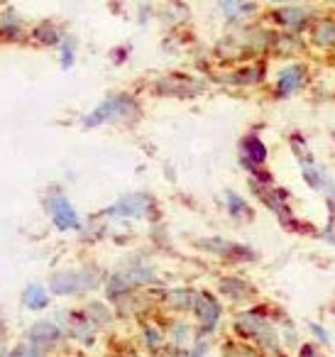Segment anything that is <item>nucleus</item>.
I'll return each mask as SVG.
<instances>
[{
  "label": "nucleus",
  "mask_w": 335,
  "mask_h": 357,
  "mask_svg": "<svg viewBox=\"0 0 335 357\" xmlns=\"http://www.w3.org/2000/svg\"><path fill=\"white\" fill-rule=\"evenodd\" d=\"M311 328H313V331H315V335H318L320 337V340H328V337H325V333H323V328H320V326H311Z\"/></svg>",
  "instance_id": "1a4fd4ad"
},
{
  "label": "nucleus",
  "mask_w": 335,
  "mask_h": 357,
  "mask_svg": "<svg viewBox=\"0 0 335 357\" xmlns=\"http://www.w3.org/2000/svg\"><path fill=\"white\" fill-rule=\"evenodd\" d=\"M245 147H247V152H250V154H255V157H252L255 162H265L267 149H265V144H262L260 139H257V137H250V139L245 142Z\"/></svg>",
  "instance_id": "423d86ee"
},
{
  "label": "nucleus",
  "mask_w": 335,
  "mask_h": 357,
  "mask_svg": "<svg viewBox=\"0 0 335 357\" xmlns=\"http://www.w3.org/2000/svg\"><path fill=\"white\" fill-rule=\"evenodd\" d=\"M313 40L323 47L335 45V22L333 20H320L318 25L313 27Z\"/></svg>",
  "instance_id": "7ed1b4c3"
},
{
  "label": "nucleus",
  "mask_w": 335,
  "mask_h": 357,
  "mask_svg": "<svg viewBox=\"0 0 335 357\" xmlns=\"http://www.w3.org/2000/svg\"><path fill=\"white\" fill-rule=\"evenodd\" d=\"M218 313H221V308H218V303L213 301L211 296H201V298H198V318H201V321L206 323L208 328L216 326Z\"/></svg>",
  "instance_id": "f03ea898"
},
{
  "label": "nucleus",
  "mask_w": 335,
  "mask_h": 357,
  "mask_svg": "<svg viewBox=\"0 0 335 357\" xmlns=\"http://www.w3.org/2000/svg\"><path fill=\"white\" fill-rule=\"evenodd\" d=\"M301 357H320V355L313 350V347H304V352H301Z\"/></svg>",
  "instance_id": "6e6552de"
},
{
  "label": "nucleus",
  "mask_w": 335,
  "mask_h": 357,
  "mask_svg": "<svg viewBox=\"0 0 335 357\" xmlns=\"http://www.w3.org/2000/svg\"><path fill=\"white\" fill-rule=\"evenodd\" d=\"M59 206H61V208L57 211V220H59L61 228H74V225H79V220H76L74 211H71L69 206L64 204V201H59Z\"/></svg>",
  "instance_id": "39448f33"
},
{
  "label": "nucleus",
  "mask_w": 335,
  "mask_h": 357,
  "mask_svg": "<svg viewBox=\"0 0 335 357\" xmlns=\"http://www.w3.org/2000/svg\"><path fill=\"white\" fill-rule=\"evenodd\" d=\"M301 81H304V69H301L299 64L286 66V69L279 74V81H276V91H279V96H289L291 91L299 89Z\"/></svg>",
  "instance_id": "f257e3e1"
},
{
  "label": "nucleus",
  "mask_w": 335,
  "mask_h": 357,
  "mask_svg": "<svg viewBox=\"0 0 335 357\" xmlns=\"http://www.w3.org/2000/svg\"><path fill=\"white\" fill-rule=\"evenodd\" d=\"M235 208V211H245V204H242L237 196H230V211Z\"/></svg>",
  "instance_id": "0eeeda50"
},
{
  "label": "nucleus",
  "mask_w": 335,
  "mask_h": 357,
  "mask_svg": "<svg viewBox=\"0 0 335 357\" xmlns=\"http://www.w3.org/2000/svg\"><path fill=\"white\" fill-rule=\"evenodd\" d=\"M279 17H284L281 22H286V25H304L306 10L304 8H284V10H279Z\"/></svg>",
  "instance_id": "20e7f679"
}]
</instances>
